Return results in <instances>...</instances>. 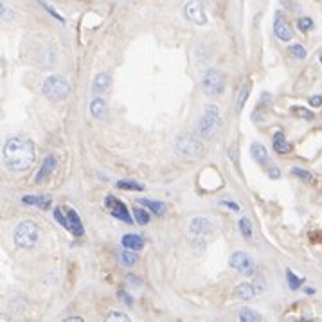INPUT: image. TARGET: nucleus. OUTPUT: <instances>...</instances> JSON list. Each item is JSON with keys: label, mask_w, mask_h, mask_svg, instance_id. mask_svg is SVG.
Segmentation results:
<instances>
[{"label": "nucleus", "mask_w": 322, "mask_h": 322, "mask_svg": "<svg viewBox=\"0 0 322 322\" xmlns=\"http://www.w3.org/2000/svg\"><path fill=\"white\" fill-rule=\"evenodd\" d=\"M293 113H295L297 117L306 119V121H311V119H313V112H308V110L302 108V106H295V108H293Z\"/></svg>", "instance_id": "nucleus-34"}, {"label": "nucleus", "mask_w": 322, "mask_h": 322, "mask_svg": "<svg viewBox=\"0 0 322 322\" xmlns=\"http://www.w3.org/2000/svg\"><path fill=\"white\" fill-rule=\"evenodd\" d=\"M310 105L313 106V108H318V106H322V96H320V94H317V96L310 97Z\"/></svg>", "instance_id": "nucleus-39"}, {"label": "nucleus", "mask_w": 322, "mask_h": 322, "mask_svg": "<svg viewBox=\"0 0 322 322\" xmlns=\"http://www.w3.org/2000/svg\"><path fill=\"white\" fill-rule=\"evenodd\" d=\"M292 173L297 176V178H301L302 182H311V180H313V175H311L308 169H302V167H297V166L292 167Z\"/></svg>", "instance_id": "nucleus-30"}, {"label": "nucleus", "mask_w": 322, "mask_h": 322, "mask_svg": "<svg viewBox=\"0 0 322 322\" xmlns=\"http://www.w3.org/2000/svg\"><path fill=\"white\" fill-rule=\"evenodd\" d=\"M239 232H241V236L247 239V241L252 239V222L248 218L243 216L241 220H239Z\"/></svg>", "instance_id": "nucleus-25"}, {"label": "nucleus", "mask_w": 322, "mask_h": 322, "mask_svg": "<svg viewBox=\"0 0 322 322\" xmlns=\"http://www.w3.org/2000/svg\"><path fill=\"white\" fill-rule=\"evenodd\" d=\"M229 157H230V160L234 162V166L238 167V157H236V148H229Z\"/></svg>", "instance_id": "nucleus-43"}, {"label": "nucleus", "mask_w": 322, "mask_h": 322, "mask_svg": "<svg viewBox=\"0 0 322 322\" xmlns=\"http://www.w3.org/2000/svg\"><path fill=\"white\" fill-rule=\"evenodd\" d=\"M274 33L279 38L281 42H290L293 40V31L288 25L286 18L281 15V13H276V18H274Z\"/></svg>", "instance_id": "nucleus-10"}, {"label": "nucleus", "mask_w": 322, "mask_h": 322, "mask_svg": "<svg viewBox=\"0 0 322 322\" xmlns=\"http://www.w3.org/2000/svg\"><path fill=\"white\" fill-rule=\"evenodd\" d=\"M175 150L180 157H187V159H197V157H200V153H202V146H200L198 137L189 135V134L178 135V137H176Z\"/></svg>", "instance_id": "nucleus-6"}, {"label": "nucleus", "mask_w": 322, "mask_h": 322, "mask_svg": "<svg viewBox=\"0 0 322 322\" xmlns=\"http://www.w3.org/2000/svg\"><path fill=\"white\" fill-rule=\"evenodd\" d=\"M105 205H106V209L110 211V214H112L113 218H117V220L128 223V225H132V223H134V218H132V213L128 211V205H126L122 200H119V198L108 195V197L105 198Z\"/></svg>", "instance_id": "nucleus-7"}, {"label": "nucleus", "mask_w": 322, "mask_h": 322, "mask_svg": "<svg viewBox=\"0 0 322 322\" xmlns=\"http://www.w3.org/2000/svg\"><path fill=\"white\" fill-rule=\"evenodd\" d=\"M15 243L22 248H31L36 245L38 238H40V230H38V225L33 222V220H24L17 225L15 229Z\"/></svg>", "instance_id": "nucleus-4"}, {"label": "nucleus", "mask_w": 322, "mask_h": 322, "mask_svg": "<svg viewBox=\"0 0 322 322\" xmlns=\"http://www.w3.org/2000/svg\"><path fill=\"white\" fill-rule=\"evenodd\" d=\"M227 83V76L218 69H209L205 72L204 78H202V90H204L207 96H222L223 90H225Z\"/></svg>", "instance_id": "nucleus-5"}, {"label": "nucleus", "mask_w": 322, "mask_h": 322, "mask_svg": "<svg viewBox=\"0 0 322 322\" xmlns=\"http://www.w3.org/2000/svg\"><path fill=\"white\" fill-rule=\"evenodd\" d=\"M134 216L139 225H146V223L150 222V214L146 213V209H143V205L137 207V209H134Z\"/></svg>", "instance_id": "nucleus-29"}, {"label": "nucleus", "mask_w": 322, "mask_h": 322, "mask_svg": "<svg viewBox=\"0 0 322 322\" xmlns=\"http://www.w3.org/2000/svg\"><path fill=\"white\" fill-rule=\"evenodd\" d=\"M63 322H83V318L81 317H67V318H63Z\"/></svg>", "instance_id": "nucleus-44"}, {"label": "nucleus", "mask_w": 322, "mask_h": 322, "mask_svg": "<svg viewBox=\"0 0 322 322\" xmlns=\"http://www.w3.org/2000/svg\"><path fill=\"white\" fill-rule=\"evenodd\" d=\"M185 17L197 25L207 24V15H205V0H189L185 4Z\"/></svg>", "instance_id": "nucleus-9"}, {"label": "nucleus", "mask_w": 322, "mask_h": 322, "mask_svg": "<svg viewBox=\"0 0 322 322\" xmlns=\"http://www.w3.org/2000/svg\"><path fill=\"white\" fill-rule=\"evenodd\" d=\"M297 25H299V31H302V33H308V31L313 27V20H311L310 17H301L297 20Z\"/></svg>", "instance_id": "nucleus-32"}, {"label": "nucleus", "mask_w": 322, "mask_h": 322, "mask_svg": "<svg viewBox=\"0 0 322 322\" xmlns=\"http://www.w3.org/2000/svg\"><path fill=\"white\" fill-rule=\"evenodd\" d=\"M254 295H255V290H254V285H252V283H239V285H236V288H234L236 299L250 301Z\"/></svg>", "instance_id": "nucleus-15"}, {"label": "nucleus", "mask_w": 322, "mask_h": 322, "mask_svg": "<svg viewBox=\"0 0 322 322\" xmlns=\"http://www.w3.org/2000/svg\"><path fill=\"white\" fill-rule=\"evenodd\" d=\"M90 112L96 119H106V103L103 101V97H96V99L90 103Z\"/></svg>", "instance_id": "nucleus-20"}, {"label": "nucleus", "mask_w": 322, "mask_h": 322, "mask_svg": "<svg viewBox=\"0 0 322 322\" xmlns=\"http://www.w3.org/2000/svg\"><path fill=\"white\" fill-rule=\"evenodd\" d=\"M272 146L277 153H281V155H285V153H288L290 151V144H288V141H286V137H285L283 132H276V134H274Z\"/></svg>", "instance_id": "nucleus-19"}, {"label": "nucleus", "mask_w": 322, "mask_h": 322, "mask_svg": "<svg viewBox=\"0 0 322 322\" xmlns=\"http://www.w3.org/2000/svg\"><path fill=\"white\" fill-rule=\"evenodd\" d=\"M250 157L255 160V164H267L268 162V151H267V148L263 146V144H260V143H254V144H250Z\"/></svg>", "instance_id": "nucleus-16"}, {"label": "nucleus", "mask_w": 322, "mask_h": 322, "mask_svg": "<svg viewBox=\"0 0 322 322\" xmlns=\"http://www.w3.org/2000/svg\"><path fill=\"white\" fill-rule=\"evenodd\" d=\"M38 4L42 6V8H45V9H47V13H49L50 17H54L58 22H61V24H63V22H65V18H63L61 15H59V13L56 11L54 8H52V6H49V4H47V2H43V0H38Z\"/></svg>", "instance_id": "nucleus-33"}, {"label": "nucleus", "mask_w": 322, "mask_h": 322, "mask_svg": "<svg viewBox=\"0 0 322 322\" xmlns=\"http://www.w3.org/2000/svg\"><path fill=\"white\" fill-rule=\"evenodd\" d=\"M52 216H54V220L59 223V225H63L65 229H67V214L63 216V211L59 209V207H54V211H52Z\"/></svg>", "instance_id": "nucleus-35"}, {"label": "nucleus", "mask_w": 322, "mask_h": 322, "mask_svg": "<svg viewBox=\"0 0 322 322\" xmlns=\"http://www.w3.org/2000/svg\"><path fill=\"white\" fill-rule=\"evenodd\" d=\"M65 214H67V230H69V232H72L76 238L83 236L85 229H83V222H81L80 214L76 213L74 209H69Z\"/></svg>", "instance_id": "nucleus-11"}, {"label": "nucleus", "mask_w": 322, "mask_h": 322, "mask_svg": "<svg viewBox=\"0 0 322 322\" xmlns=\"http://www.w3.org/2000/svg\"><path fill=\"white\" fill-rule=\"evenodd\" d=\"M288 54L292 56L293 59H304L306 56H308V52H306L304 45H301V43H293V45H290Z\"/></svg>", "instance_id": "nucleus-27"}, {"label": "nucleus", "mask_w": 322, "mask_h": 322, "mask_svg": "<svg viewBox=\"0 0 322 322\" xmlns=\"http://www.w3.org/2000/svg\"><path fill=\"white\" fill-rule=\"evenodd\" d=\"M220 205H223V207H229V209H232V211H239V205L234 204V202H225V200H222V202H220Z\"/></svg>", "instance_id": "nucleus-41"}, {"label": "nucleus", "mask_w": 322, "mask_h": 322, "mask_svg": "<svg viewBox=\"0 0 322 322\" xmlns=\"http://www.w3.org/2000/svg\"><path fill=\"white\" fill-rule=\"evenodd\" d=\"M117 297L121 299L122 302H126L128 306H134V301H132V297L126 292H122V290H119V292H117Z\"/></svg>", "instance_id": "nucleus-38"}, {"label": "nucleus", "mask_w": 322, "mask_h": 322, "mask_svg": "<svg viewBox=\"0 0 322 322\" xmlns=\"http://www.w3.org/2000/svg\"><path fill=\"white\" fill-rule=\"evenodd\" d=\"M286 281H288L290 290H299V286L304 283V279L295 276V274H293V270H290V268L286 270Z\"/></svg>", "instance_id": "nucleus-28"}, {"label": "nucleus", "mask_w": 322, "mask_h": 322, "mask_svg": "<svg viewBox=\"0 0 322 322\" xmlns=\"http://www.w3.org/2000/svg\"><path fill=\"white\" fill-rule=\"evenodd\" d=\"M121 243L124 248H132V250H141L144 247L143 238L139 234H124L121 238Z\"/></svg>", "instance_id": "nucleus-18"}, {"label": "nucleus", "mask_w": 322, "mask_h": 322, "mask_svg": "<svg viewBox=\"0 0 322 322\" xmlns=\"http://www.w3.org/2000/svg\"><path fill=\"white\" fill-rule=\"evenodd\" d=\"M254 290H255V295L257 293H263V292H267V279H265L263 276H255V279H254Z\"/></svg>", "instance_id": "nucleus-31"}, {"label": "nucleus", "mask_w": 322, "mask_h": 322, "mask_svg": "<svg viewBox=\"0 0 322 322\" xmlns=\"http://www.w3.org/2000/svg\"><path fill=\"white\" fill-rule=\"evenodd\" d=\"M36 159V151L31 139L13 135L4 144V164L9 171L20 173L29 169Z\"/></svg>", "instance_id": "nucleus-1"}, {"label": "nucleus", "mask_w": 322, "mask_h": 322, "mask_svg": "<svg viewBox=\"0 0 322 322\" xmlns=\"http://www.w3.org/2000/svg\"><path fill=\"white\" fill-rule=\"evenodd\" d=\"M222 126V113L216 105H205L204 113L198 121V137L204 141H211L218 134Z\"/></svg>", "instance_id": "nucleus-2"}, {"label": "nucleus", "mask_w": 322, "mask_h": 322, "mask_svg": "<svg viewBox=\"0 0 322 322\" xmlns=\"http://www.w3.org/2000/svg\"><path fill=\"white\" fill-rule=\"evenodd\" d=\"M110 85V76L106 72H99V74L94 78V92H105Z\"/></svg>", "instance_id": "nucleus-22"}, {"label": "nucleus", "mask_w": 322, "mask_h": 322, "mask_svg": "<svg viewBox=\"0 0 322 322\" xmlns=\"http://www.w3.org/2000/svg\"><path fill=\"white\" fill-rule=\"evenodd\" d=\"M230 267L243 276H255V263L247 252H234L230 255Z\"/></svg>", "instance_id": "nucleus-8"}, {"label": "nucleus", "mask_w": 322, "mask_h": 322, "mask_svg": "<svg viewBox=\"0 0 322 322\" xmlns=\"http://www.w3.org/2000/svg\"><path fill=\"white\" fill-rule=\"evenodd\" d=\"M54 169H56V159L52 155H47L45 159H43L42 169H40V171L36 173V176H34V184H42L50 173H54Z\"/></svg>", "instance_id": "nucleus-13"}, {"label": "nucleus", "mask_w": 322, "mask_h": 322, "mask_svg": "<svg viewBox=\"0 0 322 322\" xmlns=\"http://www.w3.org/2000/svg\"><path fill=\"white\" fill-rule=\"evenodd\" d=\"M268 175H270V178H274V180L279 178V176H281L279 167H277V166H272V167H270V169H268Z\"/></svg>", "instance_id": "nucleus-40"}, {"label": "nucleus", "mask_w": 322, "mask_h": 322, "mask_svg": "<svg viewBox=\"0 0 322 322\" xmlns=\"http://www.w3.org/2000/svg\"><path fill=\"white\" fill-rule=\"evenodd\" d=\"M248 94H250V83H243V87L239 88V92H238V101H236V112L241 113L243 106H245V103H247V97Z\"/></svg>", "instance_id": "nucleus-23"}, {"label": "nucleus", "mask_w": 322, "mask_h": 322, "mask_svg": "<svg viewBox=\"0 0 322 322\" xmlns=\"http://www.w3.org/2000/svg\"><path fill=\"white\" fill-rule=\"evenodd\" d=\"M304 292H306V295H313V293H315V288H306Z\"/></svg>", "instance_id": "nucleus-45"}, {"label": "nucleus", "mask_w": 322, "mask_h": 322, "mask_svg": "<svg viewBox=\"0 0 322 322\" xmlns=\"http://www.w3.org/2000/svg\"><path fill=\"white\" fill-rule=\"evenodd\" d=\"M239 320L241 322H260V320H263V317H261L255 310L241 308V310H239Z\"/></svg>", "instance_id": "nucleus-24"}, {"label": "nucleus", "mask_w": 322, "mask_h": 322, "mask_svg": "<svg viewBox=\"0 0 322 322\" xmlns=\"http://www.w3.org/2000/svg\"><path fill=\"white\" fill-rule=\"evenodd\" d=\"M139 255L135 250H132V248H122L121 252H119V261H121L124 267H134L135 263H137Z\"/></svg>", "instance_id": "nucleus-21"}, {"label": "nucleus", "mask_w": 322, "mask_h": 322, "mask_svg": "<svg viewBox=\"0 0 322 322\" xmlns=\"http://www.w3.org/2000/svg\"><path fill=\"white\" fill-rule=\"evenodd\" d=\"M126 283L132 285V286H141L143 285V279L137 277V276H134V274H128V276H126Z\"/></svg>", "instance_id": "nucleus-37"}, {"label": "nucleus", "mask_w": 322, "mask_h": 322, "mask_svg": "<svg viewBox=\"0 0 322 322\" xmlns=\"http://www.w3.org/2000/svg\"><path fill=\"white\" fill-rule=\"evenodd\" d=\"M139 205H143L146 209H150V213H155V214H164L166 213V204L159 200H150V198H139Z\"/></svg>", "instance_id": "nucleus-17"}, {"label": "nucleus", "mask_w": 322, "mask_h": 322, "mask_svg": "<svg viewBox=\"0 0 322 322\" xmlns=\"http://www.w3.org/2000/svg\"><path fill=\"white\" fill-rule=\"evenodd\" d=\"M279 2L281 6H285V9H290V11L295 8V0H279Z\"/></svg>", "instance_id": "nucleus-42"}, {"label": "nucleus", "mask_w": 322, "mask_h": 322, "mask_svg": "<svg viewBox=\"0 0 322 322\" xmlns=\"http://www.w3.org/2000/svg\"><path fill=\"white\" fill-rule=\"evenodd\" d=\"M106 320H130V317H128V315L126 313H121V311H112V313L108 315V317H106Z\"/></svg>", "instance_id": "nucleus-36"}, {"label": "nucleus", "mask_w": 322, "mask_h": 322, "mask_svg": "<svg viewBox=\"0 0 322 322\" xmlns=\"http://www.w3.org/2000/svg\"><path fill=\"white\" fill-rule=\"evenodd\" d=\"M71 92V83L59 74L49 76L42 85V94L47 99H65Z\"/></svg>", "instance_id": "nucleus-3"}, {"label": "nucleus", "mask_w": 322, "mask_h": 322, "mask_svg": "<svg viewBox=\"0 0 322 322\" xmlns=\"http://www.w3.org/2000/svg\"><path fill=\"white\" fill-rule=\"evenodd\" d=\"M25 205H34V207H40L42 211H47L50 207V197L47 195H42V197H34V195H25L22 198Z\"/></svg>", "instance_id": "nucleus-14"}, {"label": "nucleus", "mask_w": 322, "mask_h": 322, "mask_svg": "<svg viewBox=\"0 0 322 322\" xmlns=\"http://www.w3.org/2000/svg\"><path fill=\"white\" fill-rule=\"evenodd\" d=\"M189 230H191L195 236H205V234H209L211 230H213V223H211L207 218L197 216V218H192V220H191Z\"/></svg>", "instance_id": "nucleus-12"}, {"label": "nucleus", "mask_w": 322, "mask_h": 322, "mask_svg": "<svg viewBox=\"0 0 322 322\" xmlns=\"http://www.w3.org/2000/svg\"><path fill=\"white\" fill-rule=\"evenodd\" d=\"M115 185L119 189H124V191H144V185L139 184V182H134V180H119Z\"/></svg>", "instance_id": "nucleus-26"}]
</instances>
